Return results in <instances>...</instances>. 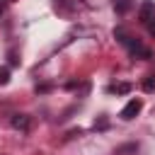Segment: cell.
<instances>
[{"label": "cell", "mask_w": 155, "mask_h": 155, "mask_svg": "<svg viewBox=\"0 0 155 155\" xmlns=\"http://www.w3.org/2000/svg\"><path fill=\"white\" fill-rule=\"evenodd\" d=\"M143 90H145V92H153V90H155V78H153V75H148V78L143 80Z\"/></svg>", "instance_id": "9"}, {"label": "cell", "mask_w": 155, "mask_h": 155, "mask_svg": "<svg viewBox=\"0 0 155 155\" xmlns=\"http://www.w3.org/2000/svg\"><path fill=\"white\" fill-rule=\"evenodd\" d=\"M114 36H116V39H119V44H124V46H126V44H128V39H131V34H128L124 27H116V29H114Z\"/></svg>", "instance_id": "6"}, {"label": "cell", "mask_w": 155, "mask_h": 155, "mask_svg": "<svg viewBox=\"0 0 155 155\" xmlns=\"http://www.w3.org/2000/svg\"><path fill=\"white\" fill-rule=\"evenodd\" d=\"M111 92L126 94V92H131V85H128V82H116V85H111Z\"/></svg>", "instance_id": "7"}, {"label": "cell", "mask_w": 155, "mask_h": 155, "mask_svg": "<svg viewBox=\"0 0 155 155\" xmlns=\"http://www.w3.org/2000/svg\"><path fill=\"white\" fill-rule=\"evenodd\" d=\"M153 15H155V2H153V0H143V2H140V10H138V19L148 24V22L153 19Z\"/></svg>", "instance_id": "3"}, {"label": "cell", "mask_w": 155, "mask_h": 155, "mask_svg": "<svg viewBox=\"0 0 155 155\" xmlns=\"http://www.w3.org/2000/svg\"><path fill=\"white\" fill-rule=\"evenodd\" d=\"M0 15H2V5H0Z\"/></svg>", "instance_id": "11"}, {"label": "cell", "mask_w": 155, "mask_h": 155, "mask_svg": "<svg viewBox=\"0 0 155 155\" xmlns=\"http://www.w3.org/2000/svg\"><path fill=\"white\" fill-rule=\"evenodd\" d=\"M131 7H133V0H114V10H116V15H126Z\"/></svg>", "instance_id": "5"}, {"label": "cell", "mask_w": 155, "mask_h": 155, "mask_svg": "<svg viewBox=\"0 0 155 155\" xmlns=\"http://www.w3.org/2000/svg\"><path fill=\"white\" fill-rule=\"evenodd\" d=\"M7 82H10V68L0 65V85H7Z\"/></svg>", "instance_id": "8"}, {"label": "cell", "mask_w": 155, "mask_h": 155, "mask_svg": "<svg viewBox=\"0 0 155 155\" xmlns=\"http://www.w3.org/2000/svg\"><path fill=\"white\" fill-rule=\"evenodd\" d=\"M140 109H143V99H140V97H133V99H128V104L119 111V116H121L124 121H131V119H136V116L140 114Z\"/></svg>", "instance_id": "1"}, {"label": "cell", "mask_w": 155, "mask_h": 155, "mask_svg": "<svg viewBox=\"0 0 155 155\" xmlns=\"http://www.w3.org/2000/svg\"><path fill=\"white\" fill-rule=\"evenodd\" d=\"M126 48H128V51H131V56H136V58H150V56H153V53H150V48H148V46H143V44H140L138 39H133V36L128 39Z\"/></svg>", "instance_id": "2"}, {"label": "cell", "mask_w": 155, "mask_h": 155, "mask_svg": "<svg viewBox=\"0 0 155 155\" xmlns=\"http://www.w3.org/2000/svg\"><path fill=\"white\" fill-rule=\"evenodd\" d=\"M148 31H150V34L155 36V22H148Z\"/></svg>", "instance_id": "10"}, {"label": "cell", "mask_w": 155, "mask_h": 155, "mask_svg": "<svg viewBox=\"0 0 155 155\" xmlns=\"http://www.w3.org/2000/svg\"><path fill=\"white\" fill-rule=\"evenodd\" d=\"M10 124H12V128H19V131H29V126H31V119H29L27 114H15Z\"/></svg>", "instance_id": "4"}]
</instances>
